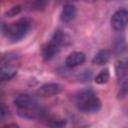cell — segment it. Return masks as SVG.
I'll return each mask as SVG.
<instances>
[{"mask_svg":"<svg viewBox=\"0 0 128 128\" xmlns=\"http://www.w3.org/2000/svg\"><path fill=\"white\" fill-rule=\"evenodd\" d=\"M14 104L17 108V113L22 118L36 119L42 117L45 112L38 105V102L28 94H18L14 98Z\"/></svg>","mask_w":128,"mask_h":128,"instance_id":"1","label":"cell"},{"mask_svg":"<svg viewBox=\"0 0 128 128\" xmlns=\"http://www.w3.org/2000/svg\"><path fill=\"white\" fill-rule=\"evenodd\" d=\"M75 102L77 108L84 113H96L101 108V101L92 90H83L78 93Z\"/></svg>","mask_w":128,"mask_h":128,"instance_id":"2","label":"cell"},{"mask_svg":"<svg viewBox=\"0 0 128 128\" xmlns=\"http://www.w3.org/2000/svg\"><path fill=\"white\" fill-rule=\"evenodd\" d=\"M20 65V61L15 54H7L4 55L1 59L0 65V79L1 81H7L12 79L18 71Z\"/></svg>","mask_w":128,"mask_h":128,"instance_id":"3","label":"cell"},{"mask_svg":"<svg viewBox=\"0 0 128 128\" xmlns=\"http://www.w3.org/2000/svg\"><path fill=\"white\" fill-rule=\"evenodd\" d=\"M30 28V22L27 19H20L11 24L3 25L4 35L11 41H19L22 39Z\"/></svg>","mask_w":128,"mask_h":128,"instance_id":"4","label":"cell"},{"mask_svg":"<svg viewBox=\"0 0 128 128\" xmlns=\"http://www.w3.org/2000/svg\"><path fill=\"white\" fill-rule=\"evenodd\" d=\"M63 39H64L63 32L59 29L56 30L52 35L51 39L49 40V42L42 49V56L44 60H50L59 52L60 47L63 43Z\"/></svg>","mask_w":128,"mask_h":128,"instance_id":"5","label":"cell"},{"mask_svg":"<svg viewBox=\"0 0 128 128\" xmlns=\"http://www.w3.org/2000/svg\"><path fill=\"white\" fill-rule=\"evenodd\" d=\"M111 26L116 31L124 30L128 25V11L125 9L117 10L111 17Z\"/></svg>","mask_w":128,"mask_h":128,"instance_id":"6","label":"cell"},{"mask_svg":"<svg viewBox=\"0 0 128 128\" xmlns=\"http://www.w3.org/2000/svg\"><path fill=\"white\" fill-rule=\"evenodd\" d=\"M63 89V85L59 83H46L37 90V95L41 97H51L60 94Z\"/></svg>","mask_w":128,"mask_h":128,"instance_id":"7","label":"cell"},{"mask_svg":"<svg viewBox=\"0 0 128 128\" xmlns=\"http://www.w3.org/2000/svg\"><path fill=\"white\" fill-rule=\"evenodd\" d=\"M84 61H85L84 53H82V52H72L65 59V65L68 68H74V67H77V66L83 64Z\"/></svg>","mask_w":128,"mask_h":128,"instance_id":"8","label":"cell"},{"mask_svg":"<svg viewBox=\"0 0 128 128\" xmlns=\"http://www.w3.org/2000/svg\"><path fill=\"white\" fill-rule=\"evenodd\" d=\"M61 20L63 22H70L76 16V7L72 4H65L61 11Z\"/></svg>","mask_w":128,"mask_h":128,"instance_id":"9","label":"cell"},{"mask_svg":"<svg viewBox=\"0 0 128 128\" xmlns=\"http://www.w3.org/2000/svg\"><path fill=\"white\" fill-rule=\"evenodd\" d=\"M111 58V51L108 49H104V50H100L92 59V63L96 64V65H104L106 64Z\"/></svg>","mask_w":128,"mask_h":128,"instance_id":"10","label":"cell"},{"mask_svg":"<svg viewBox=\"0 0 128 128\" xmlns=\"http://www.w3.org/2000/svg\"><path fill=\"white\" fill-rule=\"evenodd\" d=\"M115 73L119 80L128 78V62L120 60L115 65Z\"/></svg>","mask_w":128,"mask_h":128,"instance_id":"11","label":"cell"},{"mask_svg":"<svg viewBox=\"0 0 128 128\" xmlns=\"http://www.w3.org/2000/svg\"><path fill=\"white\" fill-rule=\"evenodd\" d=\"M109 77H110V73H109V70L107 68L103 69L102 71L99 72V74L95 77L94 81L97 83V84H104L106 83L108 80H109Z\"/></svg>","mask_w":128,"mask_h":128,"instance_id":"12","label":"cell"},{"mask_svg":"<svg viewBox=\"0 0 128 128\" xmlns=\"http://www.w3.org/2000/svg\"><path fill=\"white\" fill-rule=\"evenodd\" d=\"M120 86H119V90H118V98L122 99L125 98L126 96H128V78H125L123 80H120Z\"/></svg>","mask_w":128,"mask_h":128,"instance_id":"13","label":"cell"},{"mask_svg":"<svg viewBox=\"0 0 128 128\" xmlns=\"http://www.w3.org/2000/svg\"><path fill=\"white\" fill-rule=\"evenodd\" d=\"M47 124L50 128H64L66 125V120L62 118H51Z\"/></svg>","mask_w":128,"mask_h":128,"instance_id":"14","label":"cell"},{"mask_svg":"<svg viewBox=\"0 0 128 128\" xmlns=\"http://www.w3.org/2000/svg\"><path fill=\"white\" fill-rule=\"evenodd\" d=\"M21 10H22V8H21L20 5L13 6V7H11L9 10H7V11L5 12V16H6V17H9V18L14 17V16L18 15V14L21 12Z\"/></svg>","mask_w":128,"mask_h":128,"instance_id":"15","label":"cell"},{"mask_svg":"<svg viewBox=\"0 0 128 128\" xmlns=\"http://www.w3.org/2000/svg\"><path fill=\"white\" fill-rule=\"evenodd\" d=\"M9 114V109L8 107L5 105V103H1V106H0V115L2 118H4L6 115Z\"/></svg>","mask_w":128,"mask_h":128,"instance_id":"16","label":"cell"},{"mask_svg":"<svg viewBox=\"0 0 128 128\" xmlns=\"http://www.w3.org/2000/svg\"><path fill=\"white\" fill-rule=\"evenodd\" d=\"M2 128H19V125L16 123H9L2 126Z\"/></svg>","mask_w":128,"mask_h":128,"instance_id":"17","label":"cell"}]
</instances>
